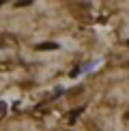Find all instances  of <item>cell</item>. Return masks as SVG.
<instances>
[{"instance_id":"cell-3","label":"cell","mask_w":129,"mask_h":131,"mask_svg":"<svg viewBox=\"0 0 129 131\" xmlns=\"http://www.w3.org/2000/svg\"><path fill=\"white\" fill-rule=\"evenodd\" d=\"M4 112H7V105H4V103H0V116H2Z\"/></svg>"},{"instance_id":"cell-2","label":"cell","mask_w":129,"mask_h":131,"mask_svg":"<svg viewBox=\"0 0 129 131\" xmlns=\"http://www.w3.org/2000/svg\"><path fill=\"white\" fill-rule=\"evenodd\" d=\"M30 0H22V2H15V7H30Z\"/></svg>"},{"instance_id":"cell-1","label":"cell","mask_w":129,"mask_h":131,"mask_svg":"<svg viewBox=\"0 0 129 131\" xmlns=\"http://www.w3.org/2000/svg\"><path fill=\"white\" fill-rule=\"evenodd\" d=\"M58 43H54V41H45V43H39L37 45V50H58Z\"/></svg>"}]
</instances>
